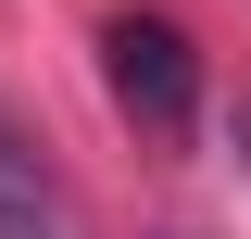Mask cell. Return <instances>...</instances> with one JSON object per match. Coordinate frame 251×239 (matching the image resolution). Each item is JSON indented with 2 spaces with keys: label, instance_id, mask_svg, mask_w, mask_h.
Returning <instances> with one entry per match:
<instances>
[{
  "label": "cell",
  "instance_id": "obj_1",
  "mask_svg": "<svg viewBox=\"0 0 251 239\" xmlns=\"http://www.w3.org/2000/svg\"><path fill=\"white\" fill-rule=\"evenodd\" d=\"M100 89H113L126 126L188 139V126H201V51H188V26L176 13H113V26H100Z\"/></svg>",
  "mask_w": 251,
  "mask_h": 239
}]
</instances>
